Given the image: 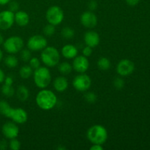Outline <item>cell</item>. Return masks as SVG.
I'll return each instance as SVG.
<instances>
[{"instance_id":"cell-41","label":"cell","mask_w":150,"mask_h":150,"mask_svg":"<svg viewBox=\"0 0 150 150\" xmlns=\"http://www.w3.org/2000/svg\"><path fill=\"white\" fill-rule=\"evenodd\" d=\"M11 0H0V5H5L8 4Z\"/></svg>"},{"instance_id":"cell-22","label":"cell","mask_w":150,"mask_h":150,"mask_svg":"<svg viewBox=\"0 0 150 150\" xmlns=\"http://www.w3.org/2000/svg\"><path fill=\"white\" fill-rule=\"evenodd\" d=\"M59 71L62 73V75H68L69 73H71L72 70H73V67L70 64H69L67 62H62L61 64L59 65Z\"/></svg>"},{"instance_id":"cell-35","label":"cell","mask_w":150,"mask_h":150,"mask_svg":"<svg viewBox=\"0 0 150 150\" xmlns=\"http://www.w3.org/2000/svg\"><path fill=\"white\" fill-rule=\"evenodd\" d=\"M88 7L91 11H93V10H96L98 7V2L95 0H91L88 4Z\"/></svg>"},{"instance_id":"cell-37","label":"cell","mask_w":150,"mask_h":150,"mask_svg":"<svg viewBox=\"0 0 150 150\" xmlns=\"http://www.w3.org/2000/svg\"><path fill=\"white\" fill-rule=\"evenodd\" d=\"M103 147L101 144H94L90 147V150H103Z\"/></svg>"},{"instance_id":"cell-29","label":"cell","mask_w":150,"mask_h":150,"mask_svg":"<svg viewBox=\"0 0 150 150\" xmlns=\"http://www.w3.org/2000/svg\"><path fill=\"white\" fill-rule=\"evenodd\" d=\"M10 107V105H9L7 101L0 100V114L3 116L5 115L6 112H7Z\"/></svg>"},{"instance_id":"cell-14","label":"cell","mask_w":150,"mask_h":150,"mask_svg":"<svg viewBox=\"0 0 150 150\" xmlns=\"http://www.w3.org/2000/svg\"><path fill=\"white\" fill-rule=\"evenodd\" d=\"M82 25L88 29H93L98 24V18L92 11H86L81 16Z\"/></svg>"},{"instance_id":"cell-31","label":"cell","mask_w":150,"mask_h":150,"mask_svg":"<svg viewBox=\"0 0 150 150\" xmlns=\"http://www.w3.org/2000/svg\"><path fill=\"white\" fill-rule=\"evenodd\" d=\"M84 99L89 103H94L97 100V96L93 92H87L84 95Z\"/></svg>"},{"instance_id":"cell-5","label":"cell","mask_w":150,"mask_h":150,"mask_svg":"<svg viewBox=\"0 0 150 150\" xmlns=\"http://www.w3.org/2000/svg\"><path fill=\"white\" fill-rule=\"evenodd\" d=\"M3 47L6 52L15 54L20 52L23 47V40L21 37L12 36L4 41Z\"/></svg>"},{"instance_id":"cell-4","label":"cell","mask_w":150,"mask_h":150,"mask_svg":"<svg viewBox=\"0 0 150 150\" xmlns=\"http://www.w3.org/2000/svg\"><path fill=\"white\" fill-rule=\"evenodd\" d=\"M34 81H35V85L38 87L40 89H45L51 83V72L47 67H39L38 69L35 70Z\"/></svg>"},{"instance_id":"cell-21","label":"cell","mask_w":150,"mask_h":150,"mask_svg":"<svg viewBox=\"0 0 150 150\" xmlns=\"http://www.w3.org/2000/svg\"><path fill=\"white\" fill-rule=\"evenodd\" d=\"M4 64L10 68H14L18 64V60L17 57L13 55H9L4 59Z\"/></svg>"},{"instance_id":"cell-24","label":"cell","mask_w":150,"mask_h":150,"mask_svg":"<svg viewBox=\"0 0 150 150\" xmlns=\"http://www.w3.org/2000/svg\"><path fill=\"white\" fill-rule=\"evenodd\" d=\"M98 66L100 70H108L111 67V62L106 57H102L98 61Z\"/></svg>"},{"instance_id":"cell-32","label":"cell","mask_w":150,"mask_h":150,"mask_svg":"<svg viewBox=\"0 0 150 150\" xmlns=\"http://www.w3.org/2000/svg\"><path fill=\"white\" fill-rule=\"evenodd\" d=\"M114 86L118 89H122L125 86L124 81L122 79H120V78H117L114 81Z\"/></svg>"},{"instance_id":"cell-8","label":"cell","mask_w":150,"mask_h":150,"mask_svg":"<svg viewBox=\"0 0 150 150\" xmlns=\"http://www.w3.org/2000/svg\"><path fill=\"white\" fill-rule=\"evenodd\" d=\"M92 80L86 74H80L76 76L73 81V86L79 92H85L90 88Z\"/></svg>"},{"instance_id":"cell-10","label":"cell","mask_w":150,"mask_h":150,"mask_svg":"<svg viewBox=\"0 0 150 150\" xmlns=\"http://www.w3.org/2000/svg\"><path fill=\"white\" fill-rule=\"evenodd\" d=\"M15 22V13L10 10H4L0 13V29L7 30Z\"/></svg>"},{"instance_id":"cell-26","label":"cell","mask_w":150,"mask_h":150,"mask_svg":"<svg viewBox=\"0 0 150 150\" xmlns=\"http://www.w3.org/2000/svg\"><path fill=\"white\" fill-rule=\"evenodd\" d=\"M20 57L22 61L24 62H29L30 59L32 58V54H31L30 50L28 49H23L20 51Z\"/></svg>"},{"instance_id":"cell-3","label":"cell","mask_w":150,"mask_h":150,"mask_svg":"<svg viewBox=\"0 0 150 150\" xmlns=\"http://www.w3.org/2000/svg\"><path fill=\"white\" fill-rule=\"evenodd\" d=\"M41 59L47 67H55L59 62L60 54L54 47L46 46L41 53Z\"/></svg>"},{"instance_id":"cell-38","label":"cell","mask_w":150,"mask_h":150,"mask_svg":"<svg viewBox=\"0 0 150 150\" xmlns=\"http://www.w3.org/2000/svg\"><path fill=\"white\" fill-rule=\"evenodd\" d=\"M4 83L5 84H8V85H13V80L11 77L8 76V77H5V79L4 81Z\"/></svg>"},{"instance_id":"cell-6","label":"cell","mask_w":150,"mask_h":150,"mask_svg":"<svg viewBox=\"0 0 150 150\" xmlns=\"http://www.w3.org/2000/svg\"><path fill=\"white\" fill-rule=\"evenodd\" d=\"M4 117L11 119L16 124H23L28 120V114L24 109L21 108H9Z\"/></svg>"},{"instance_id":"cell-40","label":"cell","mask_w":150,"mask_h":150,"mask_svg":"<svg viewBox=\"0 0 150 150\" xmlns=\"http://www.w3.org/2000/svg\"><path fill=\"white\" fill-rule=\"evenodd\" d=\"M5 79V74L1 69H0V83H3Z\"/></svg>"},{"instance_id":"cell-36","label":"cell","mask_w":150,"mask_h":150,"mask_svg":"<svg viewBox=\"0 0 150 150\" xmlns=\"http://www.w3.org/2000/svg\"><path fill=\"white\" fill-rule=\"evenodd\" d=\"M126 3L130 6H136L139 4L140 0H125Z\"/></svg>"},{"instance_id":"cell-2","label":"cell","mask_w":150,"mask_h":150,"mask_svg":"<svg viewBox=\"0 0 150 150\" xmlns=\"http://www.w3.org/2000/svg\"><path fill=\"white\" fill-rule=\"evenodd\" d=\"M87 139L93 144H103L108 139V133L100 125L92 126L87 131Z\"/></svg>"},{"instance_id":"cell-20","label":"cell","mask_w":150,"mask_h":150,"mask_svg":"<svg viewBox=\"0 0 150 150\" xmlns=\"http://www.w3.org/2000/svg\"><path fill=\"white\" fill-rule=\"evenodd\" d=\"M33 73V69L29 65H24L21 67L19 70V75L23 79H27Z\"/></svg>"},{"instance_id":"cell-7","label":"cell","mask_w":150,"mask_h":150,"mask_svg":"<svg viewBox=\"0 0 150 150\" xmlns=\"http://www.w3.org/2000/svg\"><path fill=\"white\" fill-rule=\"evenodd\" d=\"M46 19L48 23L54 26L60 24L64 19V12L58 6H52L46 12Z\"/></svg>"},{"instance_id":"cell-15","label":"cell","mask_w":150,"mask_h":150,"mask_svg":"<svg viewBox=\"0 0 150 150\" xmlns=\"http://www.w3.org/2000/svg\"><path fill=\"white\" fill-rule=\"evenodd\" d=\"M84 42L87 46L95 48L100 43V36L95 31H88L83 36Z\"/></svg>"},{"instance_id":"cell-19","label":"cell","mask_w":150,"mask_h":150,"mask_svg":"<svg viewBox=\"0 0 150 150\" xmlns=\"http://www.w3.org/2000/svg\"><path fill=\"white\" fill-rule=\"evenodd\" d=\"M16 95H17L18 99L21 101H26V100L29 98V92L27 87L23 85H21L18 86L16 92Z\"/></svg>"},{"instance_id":"cell-23","label":"cell","mask_w":150,"mask_h":150,"mask_svg":"<svg viewBox=\"0 0 150 150\" xmlns=\"http://www.w3.org/2000/svg\"><path fill=\"white\" fill-rule=\"evenodd\" d=\"M1 90L3 95L7 97V98H11L15 94V89L12 85H8L4 83L3 86H1Z\"/></svg>"},{"instance_id":"cell-34","label":"cell","mask_w":150,"mask_h":150,"mask_svg":"<svg viewBox=\"0 0 150 150\" xmlns=\"http://www.w3.org/2000/svg\"><path fill=\"white\" fill-rule=\"evenodd\" d=\"M92 48L87 46L86 45L84 48L83 49V55L85 56L86 57H89L92 55Z\"/></svg>"},{"instance_id":"cell-16","label":"cell","mask_w":150,"mask_h":150,"mask_svg":"<svg viewBox=\"0 0 150 150\" xmlns=\"http://www.w3.org/2000/svg\"><path fill=\"white\" fill-rule=\"evenodd\" d=\"M62 54L66 59H74L78 54V49L75 45L67 44L62 48Z\"/></svg>"},{"instance_id":"cell-25","label":"cell","mask_w":150,"mask_h":150,"mask_svg":"<svg viewBox=\"0 0 150 150\" xmlns=\"http://www.w3.org/2000/svg\"><path fill=\"white\" fill-rule=\"evenodd\" d=\"M62 36L65 39H71L74 37L75 32L73 31V29H72L71 28L68 27V26H66V27L63 28L62 29Z\"/></svg>"},{"instance_id":"cell-28","label":"cell","mask_w":150,"mask_h":150,"mask_svg":"<svg viewBox=\"0 0 150 150\" xmlns=\"http://www.w3.org/2000/svg\"><path fill=\"white\" fill-rule=\"evenodd\" d=\"M9 146L12 150H18L21 149V143L18 139H16V138H15L10 139Z\"/></svg>"},{"instance_id":"cell-18","label":"cell","mask_w":150,"mask_h":150,"mask_svg":"<svg viewBox=\"0 0 150 150\" xmlns=\"http://www.w3.org/2000/svg\"><path fill=\"white\" fill-rule=\"evenodd\" d=\"M67 86H68V81L64 76H59L54 81V87L57 92H64L67 89Z\"/></svg>"},{"instance_id":"cell-43","label":"cell","mask_w":150,"mask_h":150,"mask_svg":"<svg viewBox=\"0 0 150 150\" xmlns=\"http://www.w3.org/2000/svg\"><path fill=\"white\" fill-rule=\"evenodd\" d=\"M2 58H3V52H2V51L0 49V62L1 61Z\"/></svg>"},{"instance_id":"cell-1","label":"cell","mask_w":150,"mask_h":150,"mask_svg":"<svg viewBox=\"0 0 150 150\" xmlns=\"http://www.w3.org/2000/svg\"><path fill=\"white\" fill-rule=\"evenodd\" d=\"M57 103L55 94L48 89L40 91L36 96V103L41 109L48 111L54 108Z\"/></svg>"},{"instance_id":"cell-33","label":"cell","mask_w":150,"mask_h":150,"mask_svg":"<svg viewBox=\"0 0 150 150\" xmlns=\"http://www.w3.org/2000/svg\"><path fill=\"white\" fill-rule=\"evenodd\" d=\"M8 4H9V10L13 12V13H15V12H17L18 10L19 4L17 1H10Z\"/></svg>"},{"instance_id":"cell-12","label":"cell","mask_w":150,"mask_h":150,"mask_svg":"<svg viewBox=\"0 0 150 150\" xmlns=\"http://www.w3.org/2000/svg\"><path fill=\"white\" fill-rule=\"evenodd\" d=\"M1 132L6 139H12L18 137L19 134V128L16 122H7L3 125Z\"/></svg>"},{"instance_id":"cell-30","label":"cell","mask_w":150,"mask_h":150,"mask_svg":"<svg viewBox=\"0 0 150 150\" xmlns=\"http://www.w3.org/2000/svg\"><path fill=\"white\" fill-rule=\"evenodd\" d=\"M29 66L33 70H36L38 67H40V62L39 59L37 58V57L31 58L30 60H29Z\"/></svg>"},{"instance_id":"cell-39","label":"cell","mask_w":150,"mask_h":150,"mask_svg":"<svg viewBox=\"0 0 150 150\" xmlns=\"http://www.w3.org/2000/svg\"><path fill=\"white\" fill-rule=\"evenodd\" d=\"M7 147V143L5 140H1L0 142V149H6Z\"/></svg>"},{"instance_id":"cell-9","label":"cell","mask_w":150,"mask_h":150,"mask_svg":"<svg viewBox=\"0 0 150 150\" xmlns=\"http://www.w3.org/2000/svg\"><path fill=\"white\" fill-rule=\"evenodd\" d=\"M47 40L43 36L36 35L32 36L27 42V47L30 51H39L43 50L47 46Z\"/></svg>"},{"instance_id":"cell-13","label":"cell","mask_w":150,"mask_h":150,"mask_svg":"<svg viewBox=\"0 0 150 150\" xmlns=\"http://www.w3.org/2000/svg\"><path fill=\"white\" fill-rule=\"evenodd\" d=\"M89 66V60L85 56H76L73 62V68L79 73H84Z\"/></svg>"},{"instance_id":"cell-42","label":"cell","mask_w":150,"mask_h":150,"mask_svg":"<svg viewBox=\"0 0 150 150\" xmlns=\"http://www.w3.org/2000/svg\"><path fill=\"white\" fill-rule=\"evenodd\" d=\"M4 37H3V35L0 33V45H2V44L4 43Z\"/></svg>"},{"instance_id":"cell-27","label":"cell","mask_w":150,"mask_h":150,"mask_svg":"<svg viewBox=\"0 0 150 150\" xmlns=\"http://www.w3.org/2000/svg\"><path fill=\"white\" fill-rule=\"evenodd\" d=\"M55 26L51 24V23L46 25V26L43 28V33L45 34L46 36L48 37L52 36V35L55 33Z\"/></svg>"},{"instance_id":"cell-17","label":"cell","mask_w":150,"mask_h":150,"mask_svg":"<svg viewBox=\"0 0 150 150\" xmlns=\"http://www.w3.org/2000/svg\"><path fill=\"white\" fill-rule=\"evenodd\" d=\"M15 22L20 26H25L29 23V16L26 12L18 10L15 13Z\"/></svg>"},{"instance_id":"cell-11","label":"cell","mask_w":150,"mask_h":150,"mask_svg":"<svg viewBox=\"0 0 150 150\" xmlns=\"http://www.w3.org/2000/svg\"><path fill=\"white\" fill-rule=\"evenodd\" d=\"M135 70L134 63L130 60L125 59H122L119 62L118 65L117 67V71L118 74L122 76H130L133 73Z\"/></svg>"}]
</instances>
